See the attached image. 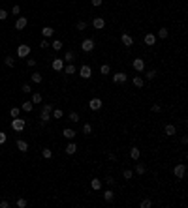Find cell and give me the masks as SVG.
Wrapping results in <instances>:
<instances>
[{"label":"cell","instance_id":"1","mask_svg":"<svg viewBox=\"0 0 188 208\" xmlns=\"http://www.w3.org/2000/svg\"><path fill=\"white\" fill-rule=\"evenodd\" d=\"M25 126H26V122H25V120H21V118H13V120H11V129H13V131H23V129H25Z\"/></svg>","mask_w":188,"mask_h":208},{"label":"cell","instance_id":"2","mask_svg":"<svg viewBox=\"0 0 188 208\" xmlns=\"http://www.w3.org/2000/svg\"><path fill=\"white\" fill-rule=\"evenodd\" d=\"M173 174L177 178H185V174H186V167L182 165V163H179V165H175V169H173Z\"/></svg>","mask_w":188,"mask_h":208},{"label":"cell","instance_id":"3","mask_svg":"<svg viewBox=\"0 0 188 208\" xmlns=\"http://www.w3.org/2000/svg\"><path fill=\"white\" fill-rule=\"evenodd\" d=\"M81 49L85 51V53H90V51L94 49V39H83V43H81Z\"/></svg>","mask_w":188,"mask_h":208},{"label":"cell","instance_id":"4","mask_svg":"<svg viewBox=\"0 0 188 208\" xmlns=\"http://www.w3.org/2000/svg\"><path fill=\"white\" fill-rule=\"evenodd\" d=\"M89 107H90V111H100L102 109V99L100 98H92L89 101Z\"/></svg>","mask_w":188,"mask_h":208},{"label":"cell","instance_id":"5","mask_svg":"<svg viewBox=\"0 0 188 208\" xmlns=\"http://www.w3.org/2000/svg\"><path fill=\"white\" fill-rule=\"evenodd\" d=\"M79 75H81L83 79H90V77H92V70H90V66H81Z\"/></svg>","mask_w":188,"mask_h":208},{"label":"cell","instance_id":"6","mask_svg":"<svg viewBox=\"0 0 188 208\" xmlns=\"http://www.w3.org/2000/svg\"><path fill=\"white\" fill-rule=\"evenodd\" d=\"M17 54H19L21 58H26V56L30 54V47H28V45H19V47H17Z\"/></svg>","mask_w":188,"mask_h":208},{"label":"cell","instance_id":"7","mask_svg":"<svg viewBox=\"0 0 188 208\" xmlns=\"http://www.w3.org/2000/svg\"><path fill=\"white\" fill-rule=\"evenodd\" d=\"M126 81H128V75L124 73V71H119V73L113 75V83H121L122 85V83H126Z\"/></svg>","mask_w":188,"mask_h":208},{"label":"cell","instance_id":"8","mask_svg":"<svg viewBox=\"0 0 188 208\" xmlns=\"http://www.w3.org/2000/svg\"><path fill=\"white\" fill-rule=\"evenodd\" d=\"M51 67H53L55 71H62V67H64V60H60V58H55L53 62H51Z\"/></svg>","mask_w":188,"mask_h":208},{"label":"cell","instance_id":"9","mask_svg":"<svg viewBox=\"0 0 188 208\" xmlns=\"http://www.w3.org/2000/svg\"><path fill=\"white\" fill-rule=\"evenodd\" d=\"M121 41H122V45H126V47H132V45H134V39H132L130 34H122V36H121Z\"/></svg>","mask_w":188,"mask_h":208},{"label":"cell","instance_id":"10","mask_svg":"<svg viewBox=\"0 0 188 208\" xmlns=\"http://www.w3.org/2000/svg\"><path fill=\"white\" fill-rule=\"evenodd\" d=\"M92 25H94V28H96V30H103V26H105V21H103L102 17H94Z\"/></svg>","mask_w":188,"mask_h":208},{"label":"cell","instance_id":"11","mask_svg":"<svg viewBox=\"0 0 188 208\" xmlns=\"http://www.w3.org/2000/svg\"><path fill=\"white\" fill-rule=\"evenodd\" d=\"M134 70L135 71H143L145 70V62H143V58H135L134 60Z\"/></svg>","mask_w":188,"mask_h":208},{"label":"cell","instance_id":"12","mask_svg":"<svg viewBox=\"0 0 188 208\" xmlns=\"http://www.w3.org/2000/svg\"><path fill=\"white\" fill-rule=\"evenodd\" d=\"M164 133H166L167 137H171V135H175V133H177V127H175L173 124H167V126L164 127Z\"/></svg>","mask_w":188,"mask_h":208},{"label":"cell","instance_id":"13","mask_svg":"<svg viewBox=\"0 0 188 208\" xmlns=\"http://www.w3.org/2000/svg\"><path fill=\"white\" fill-rule=\"evenodd\" d=\"M62 135L68 139V141H74V139H75V135H77V133H75L74 129H70V127H66V129L62 131Z\"/></svg>","mask_w":188,"mask_h":208},{"label":"cell","instance_id":"14","mask_svg":"<svg viewBox=\"0 0 188 208\" xmlns=\"http://www.w3.org/2000/svg\"><path fill=\"white\" fill-rule=\"evenodd\" d=\"M75 150H77L75 143H74V141H70V143L66 145V154H68V156H71V154H75Z\"/></svg>","mask_w":188,"mask_h":208},{"label":"cell","instance_id":"15","mask_svg":"<svg viewBox=\"0 0 188 208\" xmlns=\"http://www.w3.org/2000/svg\"><path fill=\"white\" fill-rule=\"evenodd\" d=\"M25 26H26V17H19L17 23H15V28H17V30H23Z\"/></svg>","mask_w":188,"mask_h":208},{"label":"cell","instance_id":"16","mask_svg":"<svg viewBox=\"0 0 188 208\" xmlns=\"http://www.w3.org/2000/svg\"><path fill=\"white\" fill-rule=\"evenodd\" d=\"M143 41H145L147 45H154V43H156V36H154V34H147Z\"/></svg>","mask_w":188,"mask_h":208},{"label":"cell","instance_id":"17","mask_svg":"<svg viewBox=\"0 0 188 208\" xmlns=\"http://www.w3.org/2000/svg\"><path fill=\"white\" fill-rule=\"evenodd\" d=\"M62 71H64L66 75H74V73H75V66H74V64H68V66L62 67Z\"/></svg>","mask_w":188,"mask_h":208},{"label":"cell","instance_id":"18","mask_svg":"<svg viewBox=\"0 0 188 208\" xmlns=\"http://www.w3.org/2000/svg\"><path fill=\"white\" fill-rule=\"evenodd\" d=\"M74 60H75V53L68 51V53L64 54V62H68V64H74Z\"/></svg>","mask_w":188,"mask_h":208},{"label":"cell","instance_id":"19","mask_svg":"<svg viewBox=\"0 0 188 208\" xmlns=\"http://www.w3.org/2000/svg\"><path fill=\"white\" fill-rule=\"evenodd\" d=\"M103 199H105L107 202H111L115 199V193H113V189H107V191H103Z\"/></svg>","mask_w":188,"mask_h":208},{"label":"cell","instance_id":"20","mask_svg":"<svg viewBox=\"0 0 188 208\" xmlns=\"http://www.w3.org/2000/svg\"><path fill=\"white\" fill-rule=\"evenodd\" d=\"M90 187H92V189H102V180H100V178H92Z\"/></svg>","mask_w":188,"mask_h":208},{"label":"cell","instance_id":"21","mask_svg":"<svg viewBox=\"0 0 188 208\" xmlns=\"http://www.w3.org/2000/svg\"><path fill=\"white\" fill-rule=\"evenodd\" d=\"M17 148L21 150V152H26V150H28V145H26V141L19 139V141H17Z\"/></svg>","mask_w":188,"mask_h":208},{"label":"cell","instance_id":"22","mask_svg":"<svg viewBox=\"0 0 188 208\" xmlns=\"http://www.w3.org/2000/svg\"><path fill=\"white\" fill-rule=\"evenodd\" d=\"M143 85H145V79H143V77H139V75H137V77H134V86L141 88Z\"/></svg>","mask_w":188,"mask_h":208},{"label":"cell","instance_id":"23","mask_svg":"<svg viewBox=\"0 0 188 208\" xmlns=\"http://www.w3.org/2000/svg\"><path fill=\"white\" fill-rule=\"evenodd\" d=\"M21 109H23V111H26V113H30V111L34 109V103H32V101H25V103L21 105Z\"/></svg>","mask_w":188,"mask_h":208},{"label":"cell","instance_id":"24","mask_svg":"<svg viewBox=\"0 0 188 208\" xmlns=\"http://www.w3.org/2000/svg\"><path fill=\"white\" fill-rule=\"evenodd\" d=\"M130 158L134 159V161H137V159H139V148H135V146H134V148L130 150Z\"/></svg>","mask_w":188,"mask_h":208},{"label":"cell","instance_id":"25","mask_svg":"<svg viewBox=\"0 0 188 208\" xmlns=\"http://www.w3.org/2000/svg\"><path fill=\"white\" fill-rule=\"evenodd\" d=\"M53 28H51V26H43V28H42V34L43 36H45V38H49V36H53Z\"/></svg>","mask_w":188,"mask_h":208},{"label":"cell","instance_id":"26","mask_svg":"<svg viewBox=\"0 0 188 208\" xmlns=\"http://www.w3.org/2000/svg\"><path fill=\"white\" fill-rule=\"evenodd\" d=\"M145 171H147V167L143 165V163H137V165H135V173L137 174H145Z\"/></svg>","mask_w":188,"mask_h":208},{"label":"cell","instance_id":"27","mask_svg":"<svg viewBox=\"0 0 188 208\" xmlns=\"http://www.w3.org/2000/svg\"><path fill=\"white\" fill-rule=\"evenodd\" d=\"M51 114H53V118H55V120H58V118H62V116H64L62 109H53V113H51Z\"/></svg>","mask_w":188,"mask_h":208},{"label":"cell","instance_id":"28","mask_svg":"<svg viewBox=\"0 0 188 208\" xmlns=\"http://www.w3.org/2000/svg\"><path fill=\"white\" fill-rule=\"evenodd\" d=\"M32 103H42V94H40V92H36V94H32Z\"/></svg>","mask_w":188,"mask_h":208},{"label":"cell","instance_id":"29","mask_svg":"<svg viewBox=\"0 0 188 208\" xmlns=\"http://www.w3.org/2000/svg\"><path fill=\"white\" fill-rule=\"evenodd\" d=\"M51 47H53L55 51H60L62 49V41H60V39H55V41L51 43Z\"/></svg>","mask_w":188,"mask_h":208},{"label":"cell","instance_id":"30","mask_svg":"<svg viewBox=\"0 0 188 208\" xmlns=\"http://www.w3.org/2000/svg\"><path fill=\"white\" fill-rule=\"evenodd\" d=\"M19 113H21V109H19V107H11V111H10L11 118H19Z\"/></svg>","mask_w":188,"mask_h":208},{"label":"cell","instance_id":"31","mask_svg":"<svg viewBox=\"0 0 188 208\" xmlns=\"http://www.w3.org/2000/svg\"><path fill=\"white\" fill-rule=\"evenodd\" d=\"M167 34H169V32H167V28H160V30H158V38H162V39H166Z\"/></svg>","mask_w":188,"mask_h":208},{"label":"cell","instance_id":"32","mask_svg":"<svg viewBox=\"0 0 188 208\" xmlns=\"http://www.w3.org/2000/svg\"><path fill=\"white\" fill-rule=\"evenodd\" d=\"M145 77L149 79V81H153V79L156 77V70H149V71H147V75H145Z\"/></svg>","mask_w":188,"mask_h":208},{"label":"cell","instance_id":"33","mask_svg":"<svg viewBox=\"0 0 188 208\" xmlns=\"http://www.w3.org/2000/svg\"><path fill=\"white\" fill-rule=\"evenodd\" d=\"M4 64H6V66H10V67H13V64H15V60L11 58V56H6L4 58Z\"/></svg>","mask_w":188,"mask_h":208},{"label":"cell","instance_id":"34","mask_svg":"<svg viewBox=\"0 0 188 208\" xmlns=\"http://www.w3.org/2000/svg\"><path fill=\"white\" fill-rule=\"evenodd\" d=\"M42 156H43V158H45V159H49L51 156H53V152H51L49 148H43V150H42Z\"/></svg>","mask_w":188,"mask_h":208},{"label":"cell","instance_id":"35","mask_svg":"<svg viewBox=\"0 0 188 208\" xmlns=\"http://www.w3.org/2000/svg\"><path fill=\"white\" fill-rule=\"evenodd\" d=\"M100 71H102L103 75H107V73H109V71H111V67L107 66V64H103V66H100Z\"/></svg>","mask_w":188,"mask_h":208},{"label":"cell","instance_id":"36","mask_svg":"<svg viewBox=\"0 0 188 208\" xmlns=\"http://www.w3.org/2000/svg\"><path fill=\"white\" fill-rule=\"evenodd\" d=\"M83 131H85V133H87V135H89V133H92V126H90V124H89V122H87V124H85V126H83Z\"/></svg>","mask_w":188,"mask_h":208},{"label":"cell","instance_id":"37","mask_svg":"<svg viewBox=\"0 0 188 208\" xmlns=\"http://www.w3.org/2000/svg\"><path fill=\"white\" fill-rule=\"evenodd\" d=\"M105 184H107L109 187H113V186H115V178H113V176H105Z\"/></svg>","mask_w":188,"mask_h":208},{"label":"cell","instance_id":"38","mask_svg":"<svg viewBox=\"0 0 188 208\" xmlns=\"http://www.w3.org/2000/svg\"><path fill=\"white\" fill-rule=\"evenodd\" d=\"M32 81L34 83H42V73H32Z\"/></svg>","mask_w":188,"mask_h":208},{"label":"cell","instance_id":"39","mask_svg":"<svg viewBox=\"0 0 188 208\" xmlns=\"http://www.w3.org/2000/svg\"><path fill=\"white\" fill-rule=\"evenodd\" d=\"M153 206V202L149 201V199H145V201H141V208H151Z\"/></svg>","mask_w":188,"mask_h":208},{"label":"cell","instance_id":"40","mask_svg":"<svg viewBox=\"0 0 188 208\" xmlns=\"http://www.w3.org/2000/svg\"><path fill=\"white\" fill-rule=\"evenodd\" d=\"M17 206L19 208H25L26 206V199H17Z\"/></svg>","mask_w":188,"mask_h":208},{"label":"cell","instance_id":"41","mask_svg":"<svg viewBox=\"0 0 188 208\" xmlns=\"http://www.w3.org/2000/svg\"><path fill=\"white\" fill-rule=\"evenodd\" d=\"M70 120L71 122H79V114L77 113H70Z\"/></svg>","mask_w":188,"mask_h":208},{"label":"cell","instance_id":"42","mask_svg":"<svg viewBox=\"0 0 188 208\" xmlns=\"http://www.w3.org/2000/svg\"><path fill=\"white\" fill-rule=\"evenodd\" d=\"M122 176H124L126 180H132V171H130V169H126L124 173H122Z\"/></svg>","mask_w":188,"mask_h":208},{"label":"cell","instance_id":"43","mask_svg":"<svg viewBox=\"0 0 188 208\" xmlns=\"http://www.w3.org/2000/svg\"><path fill=\"white\" fill-rule=\"evenodd\" d=\"M85 28H87V23L85 21H79L77 23V30H85Z\"/></svg>","mask_w":188,"mask_h":208},{"label":"cell","instance_id":"44","mask_svg":"<svg viewBox=\"0 0 188 208\" xmlns=\"http://www.w3.org/2000/svg\"><path fill=\"white\" fill-rule=\"evenodd\" d=\"M6 139H8V135L4 133V131H0V145H4V143H6Z\"/></svg>","mask_w":188,"mask_h":208},{"label":"cell","instance_id":"45","mask_svg":"<svg viewBox=\"0 0 188 208\" xmlns=\"http://www.w3.org/2000/svg\"><path fill=\"white\" fill-rule=\"evenodd\" d=\"M4 19H8V11L6 10H0V21H4Z\"/></svg>","mask_w":188,"mask_h":208},{"label":"cell","instance_id":"46","mask_svg":"<svg viewBox=\"0 0 188 208\" xmlns=\"http://www.w3.org/2000/svg\"><path fill=\"white\" fill-rule=\"evenodd\" d=\"M40 47H42V49H47V47H51V43L47 41V39H42V45Z\"/></svg>","mask_w":188,"mask_h":208},{"label":"cell","instance_id":"47","mask_svg":"<svg viewBox=\"0 0 188 208\" xmlns=\"http://www.w3.org/2000/svg\"><path fill=\"white\" fill-rule=\"evenodd\" d=\"M153 113H162V105H153Z\"/></svg>","mask_w":188,"mask_h":208},{"label":"cell","instance_id":"48","mask_svg":"<svg viewBox=\"0 0 188 208\" xmlns=\"http://www.w3.org/2000/svg\"><path fill=\"white\" fill-rule=\"evenodd\" d=\"M0 208H10V202L8 201H0Z\"/></svg>","mask_w":188,"mask_h":208},{"label":"cell","instance_id":"49","mask_svg":"<svg viewBox=\"0 0 188 208\" xmlns=\"http://www.w3.org/2000/svg\"><path fill=\"white\" fill-rule=\"evenodd\" d=\"M19 11H21V8H19V6H13V10H11V13H13V15H17Z\"/></svg>","mask_w":188,"mask_h":208},{"label":"cell","instance_id":"50","mask_svg":"<svg viewBox=\"0 0 188 208\" xmlns=\"http://www.w3.org/2000/svg\"><path fill=\"white\" fill-rule=\"evenodd\" d=\"M23 92H26V94H28V92H32V88L28 85H23Z\"/></svg>","mask_w":188,"mask_h":208},{"label":"cell","instance_id":"51","mask_svg":"<svg viewBox=\"0 0 188 208\" xmlns=\"http://www.w3.org/2000/svg\"><path fill=\"white\" fill-rule=\"evenodd\" d=\"M92 6H94V8H98V6H102V0H92Z\"/></svg>","mask_w":188,"mask_h":208},{"label":"cell","instance_id":"52","mask_svg":"<svg viewBox=\"0 0 188 208\" xmlns=\"http://www.w3.org/2000/svg\"><path fill=\"white\" fill-rule=\"evenodd\" d=\"M181 143H182V145H186V143H188V137H186V135H182V137H181Z\"/></svg>","mask_w":188,"mask_h":208}]
</instances>
